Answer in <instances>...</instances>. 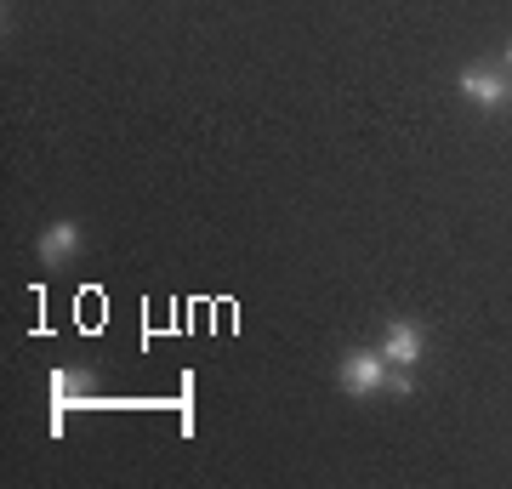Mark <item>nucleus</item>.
<instances>
[{"label": "nucleus", "mask_w": 512, "mask_h": 489, "mask_svg": "<svg viewBox=\"0 0 512 489\" xmlns=\"http://www.w3.org/2000/svg\"><path fill=\"white\" fill-rule=\"evenodd\" d=\"M336 381H342V393H353V399H370V393L387 387V359L359 347V353H348V359L336 364Z\"/></svg>", "instance_id": "1"}, {"label": "nucleus", "mask_w": 512, "mask_h": 489, "mask_svg": "<svg viewBox=\"0 0 512 489\" xmlns=\"http://www.w3.org/2000/svg\"><path fill=\"white\" fill-rule=\"evenodd\" d=\"M461 91H467V103H478V109H501V103H512V86L495 69H461Z\"/></svg>", "instance_id": "2"}, {"label": "nucleus", "mask_w": 512, "mask_h": 489, "mask_svg": "<svg viewBox=\"0 0 512 489\" xmlns=\"http://www.w3.org/2000/svg\"><path fill=\"white\" fill-rule=\"evenodd\" d=\"M421 347H427V336H421V325H410V319H393L382 336V359L387 364H421Z\"/></svg>", "instance_id": "3"}, {"label": "nucleus", "mask_w": 512, "mask_h": 489, "mask_svg": "<svg viewBox=\"0 0 512 489\" xmlns=\"http://www.w3.org/2000/svg\"><path fill=\"white\" fill-rule=\"evenodd\" d=\"M74 245H80V228H74V222H52V228L40 234V262H69Z\"/></svg>", "instance_id": "4"}, {"label": "nucleus", "mask_w": 512, "mask_h": 489, "mask_svg": "<svg viewBox=\"0 0 512 489\" xmlns=\"http://www.w3.org/2000/svg\"><path fill=\"white\" fill-rule=\"evenodd\" d=\"M387 393H399V399H410V393H416V376H410V364L387 370Z\"/></svg>", "instance_id": "5"}, {"label": "nucleus", "mask_w": 512, "mask_h": 489, "mask_svg": "<svg viewBox=\"0 0 512 489\" xmlns=\"http://www.w3.org/2000/svg\"><path fill=\"white\" fill-rule=\"evenodd\" d=\"M507 63H512V46H507Z\"/></svg>", "instance_id": "6"}]
</instances>
